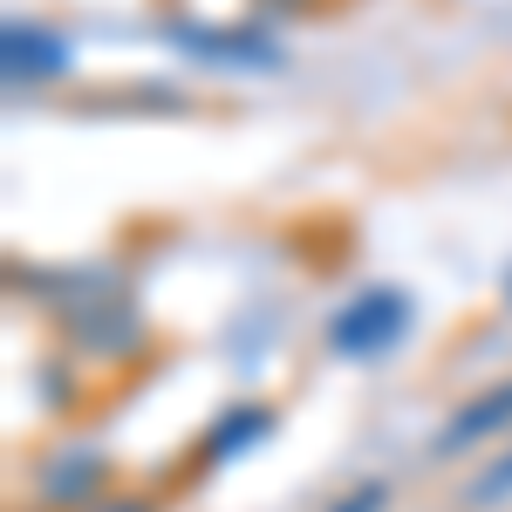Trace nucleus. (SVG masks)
<instances>
[{
	"instance_id": "obj_4",
	"label": "nucleus",
	"mask_w": 512,
	"mask_h": 512,
	"mask_svg": "<svg viewBox=\"0 0 512 512\" xmlns=\"http://www.w3.org/2000/svg\"><path fill=\"white\" fill-rule=\"evenodd\" d=\"M267 424H274L267 410H233V417H226V424L212 431V444H205V458H212V465H219V458H233L239 444H253V437L267 431Z\"/></svg>"
},
{
	"instance_id": "obj_2",
	"label": "nucleus",
	"mask_w": 512,
	"mask_h": 512,
	"mask_svg": "<svg viewBox=\"0 0 512 512\" xmlns=\"http://www.w3.org/2000/svg\"><path fill=\"white\" fill-rule=\"evenodd\" d=\"M512 424V383H499V390H485L478 403H465L444 431H437V451H465V444H478V437L506 431Z\"/></svg>"
},
{
	"instance_id": "obj_1",
	"label": "nucleus",
	"mask_w": 512,
	"mask_h": 512,
	"mask_svg": "<svg viewBox=\"0 0 512 512\" xmlns=\"http://www.w3.org/2000/svg\"><path fill=\"white\" fill-rule=\"evenodd\" d=\"M403 328H410L403 294L376 287V294H362L355 308H342V315H335V335H328V342H335L342 355H383L396 335H403Z\"/></svg>"
},
{
	"instance_id": "obj_6",
	"label": "nucleus",
	"mask_w": 512,
	"mask_h": 512,
	"mask_svg": "<svg viewBox=\"0 0 512 512\" xmlns=\"http://www.w3.org/2000/svg\"><path fill=\"white\" fill-rule=\"evenodd\" d=\"M383 499H390L383 485H355L349 499H335V506H328V512H383Z\"/></svg>"
},
{
	"instance_id": "obj_5",
	"label": "nucleus",
	"mask_w": 512,
	"mask_h": 512,
	"mask_svg": "<svg viewBox=\"0 0 512 512\" xmlns=\"http://www.w3.org/2000/svg\"><path fill=\"white\" fill-rule=\"evenodd\" d=\"M506 499H512V451H506V458H499V465H492V472L472 485V506H506Z\"/></svg>"
},
{
	"instance_id": "obj_3",
	"label": "nucleus",
	"mask_w": 512,
	"mask_h": 512,
	"mask_svg": "<svg viewBox=\"0 0 512 512\" xmlns=\"http://www.w3.org/2000/svg\"><path fill=\"white\" fill-rule=\"evenodd\" d=\"M55 69H62V41L14 21V28H7V76H14V82L35 76V82H41V76H55Z\"/></svg>"
},
{
	"instance_id": "obj_7",
	"label": "nucleus",
	"mask_w": 512,
	"mask_h": 512,
	"mask_svg": "<svg viewBox=\"0 0 512 512\" xmlns=\"http://www.w3.org/2000/svg\"><path fill=\"white\" fill-rule=\"evenodd\" d=\"M96 512H144V506H137V499H123V506H96Z\"/></svg>"
}]
</instances>
